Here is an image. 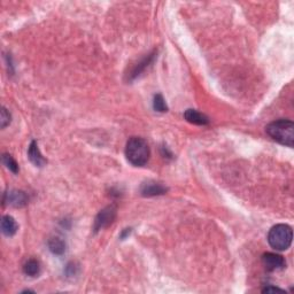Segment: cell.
<instances>
[{"label": "cell", "instance_id": "cell-9", "mask_svg": "<svg viewBox=\"0 0 294 294\" xmlns=\"http://www.w3.org/2000/svg\"><path fill=\"white\" fill-rule=\"evenodd\" d=\"M184 117L190 123L196 124V126H207L209 124V118L205 114L196 111V109H187L184 113Z\"/></svg>", "mask_w": 294, "mask_h": 294}, {"label": "cell", "instance_id": "cell-15", "mask_svg": "<svg viewBox=\"0 0 294 294\" xmlns=\"http://www.w3.org/2000/svg\"><path fill=\"white\" fill-rule=\"evenodd\" d=\"M0 118H1V120H0V122H1V128L5 129V128L11 123V114H9L5 107L1 108V116H0Z\"/></svg>", "mask_w": 294, "mask_h": 294}, {"label": "cell", "instance_id": "cell-5", "mask_svg": "<svg viewBox=\"0 0 294 294\" xmlns=\"http://www.w3.org/2000/svg\"><path fill=\"white\" fill-rule=\"evenodd\" d=\"M262 263L268 271H276L286 267V262L284 258L275 253H265L262 255Z\"/></svg>", "mask_w": 294, "mask_h": 294}, {"label": "cell", "instance_id": "cell-2", "mask_svg": "<svg viewBox=\"0 0 294 294\" xmlns=\"http://www.w3.org/2000/svg\"><path fill=\"white\" fill-rule=\"evenodd\" d=\"M267 133L277 143L287 147H293L294 124L290 120H277L267 127Z\"/></svg>", "mask_w": 294, "mask_h": 294}, {"label": "cell", "instance_id": "cell-8", "mask_svg": "<svg viewBox=\"0 0 294 294\" xmlns=\"http://www.w3.org/2000/svg\"><path fill=\"white\" fill-rule=\"evenodd\" d=\"M28 158H29L31 163L36 165V167H43V165L48 162L44 159L42 153H40L38 144H37L36 140H33L29 145V148H28Z\"/></svg>", "mask_w": 294, "mask_h": 294}, {"label": "cell", "instance_id": "cell-10", "mask_svg": "<svg viewBox=\"0 0 294 294\" xmlns=\"http://www.w3.org/2000/svg\"><path fill=\"white\" fill-rule=\"evenodd\" d=\"M18 225L16 221L13 217L9 216V215H5L1 218V231L5 236L12 237L17 232Z\"/></svg>", "mask_w": 294, "mask_h": 294}, {"label": "cell", "instance_id": "cell-1", "mask_svg": "<svg viewBox=\"0 0 294 294\" xmlns=\"http://www.w3.org/2000/svg\"><path fill=\"white\" fill-rule=\"evenodd\" d=\"M149 146L144 138L132 137L128 140L126 146L127 160L134 167H143L149 160Z\"/></svg>", "mask_w": 294, "mask_h": 294}, {"label": "cell", "instance_id": "cell-17", "mask_svg": "<svg viewBox=\"0 0 294 294\" xmlns=\"http://www.w3.org/2000/svg\"><path fill=\"white\" fill-rule=\"evenodd\" d=\"M130 232H131V229H124L123 232H122V234H121V238L124 239L128 234H130Z\"/></svg>", "mask_w": 294, "mask_h": 294}, {"label": "cell", "instance_id": "cell-4", "mask_svg": "<svg viewBox=\"0 0 294 294\" xmlns=\"http://www.w3.org/2000/svg\"><path fill=\"white\" fill-rule=\"evenodd\" d=\"M115 217H116V207H115V206H108V207L104 208L97 215L95 225H93V230L97 232V231L108 227L109 224L113 223Z\"/></svg>", "mask_w": 294, "mask_h": 294}, {"label": "cell", "instance_id": "cell-3", "mask_svg": "<svg viewBox=\"0 0 294 294\" xmlns=\"http://www.w3.org/2000/svg\"><path fill=\"white\" fill-rule=\"evenodd\" d=\"M293 239L292 228L286 224H277L268 233V243L276 251H286Z\"/></svg>", "mask_w": 294, "mask_h": 294}, {"label": "cell", "instance_id": "cell-7", "mask_svg": "<svg viewBox=\"0 0 294 294\" xmlns=\"http://www.w3.org/2000/svg\"><path fill=\"white\" fill-rule=\"evenodd\" d=\"M167 191H168L167 187L156 182H146L143 184L142 187H140V193H142V196H162L165 195Z\"/></svg>", "mask_w": 294, "mask_h": 294}, {"label": "cell", "instance_id": "cell-6", "mask_svg": "<svg viewBox=\"0 0 294 294\" xmlns=\"http://www.w3.org/2000/svg\"><path fill=\"white\" fill-rule=\"evenodd\" d=\"M28 196L26 195V192L23 191H17V190H13L11 192L6 193V198L4 201L8 202V205L13 206V207H23L28 203Z\"/></svg>", "mask_w": 294, "mask_h": 294}, {"label": "cell", "instance_id": "cell-11", "mask_svg": "<svg viewBox=\"0 0 294 294\" xmlns=\"http://www.w3.org/2000/svg\"><path fill=\"white\" fill-rule=\"evenodd\" d=\"M49 248L53 254L62 255L65 252V243L59 237H53L49 240Z\"/></svg>", "mask_w": 294, "mask_h": 294}, {"label": "cell", "instance_id": "cell-12", "mask_svg": "<svg viewBox=\"0 0 294 294\" xmlns=\"http://www.w3.org/2000/svg\"><path fill=\"white\" fill-rule=\"evenodd\" d=\"M23 273L26 274L27 276H30V277L38 276L39 273H40L39 262L35 259L28 260V261L23 265Z\"/></svg>", "mask_w": 294, "mask_h": 294}, {"label": "cell", "instance_id": "cell-16", "mask_svg": "<svg viewBox=\"0 0 294 294\" xmlns=\"http://www.w3.org/2000/svg\"><path fill=\"white\" fill-rule=\"evenodd\" d=\"M263 293H269V292H283V290L279 289V287H275V286H267L265 289L262 290Z\"/></svg>", "mask_w": 294, "mask_h": 294}, {"label": "cell", "instance_id": "cell-13", "mask_svg": "<svg viewBox=\"0 0 294 294\" xmlns=\"http://www.w3.org/2000/svg\"><path fill=\"white\" fill-rule=\"evenodd\" d=\"M153 108H154V111L159 113H164L168 111V106L165 104L163 97H162V95H160V93L154 96V100H153Z\"/></svg>", "mask_w": 294, "mask_h": 294}, {"label": "cell", "instance_id": "cell-14", "mask_svg": "<svg viewBox=\"0 0 294 294\" xmlns=\"http://www.w3.org/2000/svg\"><path fill=\"white\" fill-rule=\"evenodd\" d=\"M2 162H4V164L9 169V170L12 171V173L13 174L18 173V164H17V162L15 161L13 158H12V155H9V154L2 155Z\"/></svg>", "mask_w": 294, "mask_h": 294}]
</instances>
